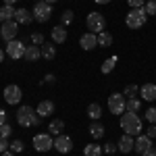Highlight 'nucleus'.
<instances>
[{"label":"nucleus","mask_w":156,"mask_h":156,"mask_svg":"<svg viewBox=\"0 0 156 156\" xmlns=\"http://www.w3.org/2000/svg\"><path fill=\"white\" fill-rule=\"evenodd\" d=\"M73 21H75V12L73 11H62V15H60V25H71Z\"/></svg>","instance_id":"29"},{"label":"nucleus","mask_w":156,"mask_h":156,"mask_svg":"<svg viewBox=\"0 0 156 156\" xmlns=\"http://www.w3.org/2000/svg\"><path fill=\"white\" fill-rule=\"evenodd\" d=\"M127 4H129V9H144L146 0H127Z\"/></svg>","instance_id":"37"},{"label":"nucleus","mask_w":156,"mask_h":156,"mask_svg":"<svg viewBox=\"0 0 156 156\" xmlns=\"http://www.w3.org/2000/svg\"><path fill=\"white\" fill-rule=\"evenodd\" d=\"M146 121H150V125H156V108H148L146 110Z\"/></svg>","instance_id":"33"},{"label":"nucleus","mask_w":156,"mask_h":156,"mask_svg":"<svg viewBox=\"0 0 156 156\" xmlns=\"http://www.w3.org/2000/svg\"><path fill=\"white\" fill-rule=\"evenodd\" d=\"M15 21H17L19 25L34 23V12L27 11V9H17V11H15Z\"/></svg>","instance_id":"16"},{"label":"nucleus","mask_w":156,"mask_h":156,"mask_svg":"<svg viewBox=\"0 0 156 156\" xmlns=\"http://www.w3.org/2000/svg\"><path fill=\"white\" fill-rule=\"evenodd\" d=\"M125 104H127V98L119 94V92H115V94H110L108 96V110L112 112V115H123L125 112Z\"/></svg>","instance_id":"6"},{"label":"nucleus","mask_w":156,"mask_h":156,"mask_svg":"<svg viewBox=\"0 0 156 156\" xmlns=\"http://www.w3.org/2000/svg\"><path fill=\"white\" fill-rule=\"evenodd\" d=\"M146 135H148L150 140H154V137H156V125H150V129H148V133H146Z\"/></svg>","instance_id":"39"},{"label":"nucleus","mask_w":156,"mask_h":156,"mask_svg":"<svg viewBox=\"0 0 156 156\" xmlns=\"http://www.w3.org/2000/svg\"><path fill=\"white\" fill-rule=\"evenodd\" d=\"M4 56H6V52H4V50L0 48V62H4Z\"/></svg>","instance_id":"43"},{"label":"nucleus","mask_w":156,"mask_h":156,"mask_svg":"<svg viewBox=\"0 0 156 156\" xmlns=\"http://www.w3.org/2000/svg\"><path fill=\"white\" fill-rule=\"evenodd\" d=\"M140 108H142V100H140V98H127L125 110H129V112H140Z\"/></svg>","instance_id":"27"},{"label":"nucleus","mask_w":156,"mask_h":156,"mask_svg":"<svg viewBox=\"0 0 156 156\" xmlns=\"http://www.w3.org/2000/svg\"><path fill=\"white\" fill-rule=\"evenodd\" d=\"M23 58L27 60V62H36L37 58H42V48L40 46H25V54H23Z\"/></svg>","instance_id":"18"},{"label":"nucleus","mask_w":156,"mask_h":156,"mask_svg":"<svg viewBox=\"0 0 156 156\" xmlns=\"http://www.w3.org/2000/svg\"><path fill=\"white\" fill-rule=\"evenodd\" d=\"M102 150H104V152H106V154H115V152H117V150H119V148H117V144H112V142H106V146H102Z\"/></svg>","instance_id":"36"},{"label":"nucleus","mask_w":156,"mask_h":156,"mask_svg":"<svg viewBox=\"0 0 156 156\" xmlns=\"http://www.w3.org/2000/svg\"><path fill=\"white\" fill-rule=\"evenodd\" d=\"M121 129L127 133V135L137 137V135H142V131H144V123H142V119H140L137 112L125 110V112L121 115Z\"/></svg>","instance_id":"1"},{"label":"nucleus","mask_w":156,"mask_h":156,"mask_svg":"<svg viewBox=\"0 0 156 156\" xmlns=\"http://www.w3.org/2000/svg\"><path fill=\"white\" fill-rule=\"evenodd\" d=\"M137 94H140V85L131 83V85H127V87L123 90V96H127V98H135Z\"/></svg>","instance_id":"30"},{"label":"nucleus","mask_w":156,"mask_h":156,"mask_svg":"<svg viewBox=\"0 0 156 156\" xmlns=\"http://www.w3.org/2000/svg\"><path fill=\"white\" fill-rule=\"evenodd\" d=\"M44 81H46V83H54V81H56V77H54L52 73H48V75L44 77Z\"/></svg>","instance_id":"40"},{"label":"nucleus","mask_w":156,"mask_h":156,"mask_svg":"<svg viewBox=\"0 0 156 156\" xmlns=\"http://www.w3.org/2000/svg\"><path fill=\"white\" fill-rule=\"evenodd\" d=\"M133 144H135V140H133V135H127V133H123L119 140V144H117V148H119L121 154H129L133 150Z\"/></svg>","instance_id":"14"},{"label":"nucleus","mask_w":156,"mask_h":156,"mask_svg":"<svg viewBox=\"0 0 156 156\" xmlns=\"http://www.w3.org/2000/svg\"><path fill=\"white\" fill-rule=\"evenodd\" d=\"M9 150H11V152H15V154L23 152V142H21V140H12L11 146H9Z\"/></svg>","instance_id":"31"},{"label":"nucleus","mask_w":156,"mask_h":156,"mask_svg":"<svg viewBox=\"0 0 156 156\" xmlns=\"http://www.w3.org/2000/svg\"><path fill=\"white\" fill-rule=\"evenodd\" d=\"M54 102L52 100H42L40 104H37V108H36V112H37V117H42V119H46V117H50L52 112H54Z\"/></svg>","instance_id":"15"},{"label":"nucleus","mask_w":156,"mask_h":156,"mask_svg":"<svg viewBox=\"0 0 156 156\" xmlns=\"http://www.w3.org/2000/svg\"><path fill=\"white\" fill-rule=\"evenodd\" d=\"M98 46H104V48H108V46H112V36L108 34L106 29L98 34Z\"/></svg>","instance_id":"26"},{"label":"nucleus","mask_w":156,"mask_h":156,"mask_svg":"<svg viewBox=\"0 0 156 156\" xmlns=\"http://www.w3.org/2000/svg\"><path fill=\"white\" fill-rule=\"evenodd\" d=\"M40 48H42V58L44 60H54V56H56V44L54 42H44Z\"/></svg>","instance_id":"20"},{"label":"nucleus","mask_w":156,"mask_h":156,"mask_svg":"<svg viewBox=\"0 0 156 156\" xmlns=\"http://www.w3.org/2000/svg\"><path fill=\"white\" fill-rule=\"evenodd\" d=\"M40 121H42V117H37L36 108L27 106V104H23V106L17 110V123L21 127H37Z\"/></svg>","instance_id":"2"},{"label":"nucleus","mask_w":156,"mask_h":156,"mask_svg":"<svg viewBox=\"0 0 156 156\" xmlns=\"http://www.w3.org/2000/svg\"><path fill=\"white\" fill-rule=\"evenodd\" d=\"M87 117L92 121H98L100 117H102V106L98 104V102H92L90 106H87Z\"/></svg>","instance_id":"25"},{"label":"nucleus","mask_w":156,"mask_h":156,"mask_svg":"<svg viewBox=\"0 0 156 156\" xmlns=\"http://www.w3.org/2000/svg\"><path fill=\"white\" fill-rule=\"evenodd\" d=\"M25 54V44L23 42H19V40H11V42H6V56L12 60H19L23 58Z\"/></svg>","instance_id":"9"},{"label":"nucleus","mask_w":156,"mask_h":156,"mask_svg":"<svg viewBox=\"0 0 156 156\" xmlns=\"http://www.w3.org/2000/svg\"><path fill=\"white\" fill-rule=\"evenodd\" d=\"M79 46L83 50H94L98 46V34H92V31L83 34V36L79 37Z\"/></svg>","instance_id":"12"},{"label":"nucleus","mask_w":156,"mask_h":156,"mask_svg":"<svg viewBox=\"0 0 156 156\" xmlns=\"http://www.w3.org/2000/svg\"><path fill=\"white\" fill-rule=\"evenodd\" d=\"M0 156H15V152H11V150H6V152H2Z\"/></svg>","instance_id":"44"},{"label":"nucleus","mask_w":156,"mask_h":156,"mask_svg":"<svg viewBox=\"0 0 156 156\" xmlns=\"http://www.w3.org/2000/svg\"><path fill=\"white\" fill-rule=\"evenodd\" d=\"M54 150H56L58 154H69L73 150V140L69 135H56V140H54Z\"/></svg>","instance_id":"11"},{"label":"nucleus","mask_w":156,"mask_h":156,"mask_svg":"<svg viewBox=\"0 0 156 156\" xmlns=\"http://www.w3.org/2000/svg\"><path fill=\"white\" fill-rule=\"evenodd\" d=\"M0 135H2V137H11V135H12V127L9 125V123L0 125Z\"/></svg>","instance_id":"34"},{"label":"nucleus","mask_w":156,"mask_h":156,"mask_svg":"<svg viewBox=\"0 0 156 156\" xmlns=\"http://www.w3.org/2000/svg\"><path fill=\"white\" fill-rule=\"evenodd\" d=\"M29 40H31L36 46H42V44H44V34H42V31H34V34L29 36Z\"/></svg>","instance_id":"32"},{"label":"nucleus","mask_w":156,"mask_h":156,"mask_svg":"<svg viewBox=\"0 0 156 156\" xmlns=\"http://www.w3.org/2000/svg\"><path fill=\"white\" fill-rule=\"evenodd\" d=\"M90 135H92L94 140H102V137H104V125L98 123V121L90 123Z\"/></svg>","instance_id":"22"},{"label":"nucleus","mask_w":156,"mask_h":156,"mask_svg":"<svg viewBox=\"0 0 156 156\" xmlns=\"http://www.w3.org/2000/svg\"><path fill=\"white\" fill-rule=\"evenodd\" d=\"M44 2H48V4H54V2H58V0H44Z\"/></svg>","instance_id":"47"},{"label":"nucleus","mask_w":156,"mask_h":156,"mask_svg":"<svg viewBox=\"0 0 156 156\" xmlns=\"http://www.w3.org/2000/svg\"><path fill=\"white\" fill-rule=\"evenodd\" d=\"M4 100H6V104H19L21 102V98H23V92H21V87L19 85H15V83H11V85H6L4 87Z\"/></svg>","instance_id":"10"},{"label":"nucleus","mask_w":156,"mask_h":156,"mask_svg":"<svg viewBox=\"0 0 156 156\" xmlns=\"http://www.w3.org/2000/svg\"><path fill=\"white\" fill-rule=\"evenodd\" d=\"M50 37H52L54 44H62V42H67V29H65V25H56V27H52Z\"/></svg>","instance_id":"19"},{"label":"nucleus","mask_w":156,"mask_h":156,"mask_svg":"<svg viewBox=\"0 0 156 156\" xmlns=\"http://www.w3.org/2000/svg\"><path fill=\"white\" fill-rule=\"evenodd\" d=\"M144 9H146L148 15H156V0H148L144 4Z\"/></svg>","instance_id":"35"},{"label":"nucleus","mask_w":156,"mask_h":156,"mask_svg":"<svg viewBox=\"0 0 156 156\" xmlns=\"http://www.w3.org/2000/svg\"><path fill=\"white\" fill-rule=\"evenodd\" d=\"M15 6L12 4H4L2 9H0V23H4V21H12L15 19Z\"/></svg>","instance_id":"21"},{"label":"nucleus","mask_w":156,"mask_h":156,"mask_svg":"<svg viewBox=\"0 0 156 156\" xmlns=\"http://www.w3.org/2000/svg\"><path fill=\"white\" fill-rule=\"evenodd\" d=\"M102 154H104V150L100 144H87L83 148V156H102Z\"/></svg>","instance_id":"24"},{"label":"nucleus","mask_w":156,"mask_h":156,"mask_svg":"<svg viewBox=\"0 0 156 156\" xmlns=\"http://www.w3.org/2000/svg\"><path fill=\"white\" fill-rule=\"evenodd\" d=\"M34 21L37 23H46L50 21V17H52V4L48 2H44V0H37L36 4H34Z\"/></svg>","instance_id":"5"},{"label":"nucleus","mask_w":156,"mask_h":156,"mask_svg":"<svg viewBox=\"0 0 156 156\" xmlns=\"http://www.w3.org/2000/svg\"><path fill=\"white\" fill-rule=\"evenodd\" d=\"M146 21H148V12L146 9H131V11L127 12V17H125V23L129 29H140V27H144Z\"/></svg>","instance_id":"3"},{"label":"nucleus","mask_w":156,"mask_h":156,"mask_svg":"<svg viewBox=\"0 0 156 156\" xmlns=\"http://www.w3.org/2000/svg\"><path fill=\"white\" fill-rule=\"evenodd\" d=\"M4 123H6V112L0 108V125H4Z\"/></svg>","instance_id":"42"},{"label":"nucleus","mask_w":156,"mask_h":156,"mask_svg":"<svg viewBox=\"0 0 156 156\" xmlns=\"http://www.w3.org/2000/svg\"><path fill=\"white\" fill-rule=\"evenodd\" d=\"M115 65H117V56H110V58H106L104 62H102L100 71L104 73V75H108V73H112V69H115Z\"/></svg>","instance_id":"28"},{"label":"nucleus","mask_w":156,"mask_h":156,"mask_svg":"<svg viewBox=\"0 0 156 156\" xmlns=\"http://www.w3.org/2000/svg\"><path fill=\"white\" fill-rule=\"evenodd\" d=\"M142 156H156V146H152V148H150L148 152H144Z\"/></svg>","instance_id":"41"},{"label":"nucleus","mask_w":156,"mask_h":156,"mask_svg":"<svg viewBox=\"0 0 156 156\" xmlns=\"http://www.w3.org/2000/svg\"><path fill=\"white\" fill-rule=\"evenodd\" d=\"M140 96L144 98L146 102H154L156 100V83H144L140 87Z\"/></svg>","instance_id":"17"},{"label":"nucleus","mask_w":156,"mask_h":156,"mask_svg":"<svg viewBox=\"0 0 156 156\" xmlns=\"http://www.w3.org/2000/svg\"><path fill=\"white\" fill-rule=\"evenodd\" d=\"M17 0H4V4H15Z\"/></svg>","instance_id":"46"},{"label":"nucleus","mask_w":156,"mask_h":156,"mask_svg":"<svg viewBox=\"0 0 156 156\" xmlns=\"http://www.w3.org/2000/svg\"><path fill=\"white\" fill-rule=\"evenodd\" d=\"M9 137H2V135H0V154H2V152H6V150H9Z\"/></svg>","instance_id":"38"},{"label":"nucleus","mask_w":156,"mask_h":156,"mask_svg":"<svg viewBox=\"0 0 156 156\" xmlns=\"http://www.w3.org/2000/svg\"><path fill=\"white\" fill-rule=\"evenodd\" d=\"M17 31H19V23L12 19V21H4L0 25V36L4 42H11V40H17Z\"/></svg>","instance_id":"8"},{"label":"nucleus","mask_w":156,"mask_h":156,"mask_svg":"<svg viewBox=\"0 0 156 156\" xmlns=\"http://www.w3.org/2000/svg\"><path fill=\"white\" fill-rule=\"evenodd\" d=\"M152 148V140L148 137V135H137L135 137V144H133V150L137 152V154H144Z\"/></svg>","instance_id":"13"},{"label":"nucleus","mask_w":156,"mask_h":156,"mask_svg":"<svg viewBox=\"0 0 156 156\" xmlns=\"http://www.w3.org/2000/svg\"><path fill=\"white\" fill-rule=\"evenodd\" d=\"M34 148L37 152H48L54 148V137L50 133H37V135H34Z\"/></svg>","instance_id":"7"},{"label":"nucleus","mask_w":156,"mask_h":156,"mask_svg":"<svg viewBox=\"0 0 156 156\" xmlns=\"http://www.w3.org/2000/svg\"><path fill=\"white\" fill-rule=\"evenodd\" d=\"M94 2H96V4H108L110 0H94Z\"/></svg>","instance_id":"45"},{"label":"nucleus","mask_w":156,"mask_h":156,"mask_svg":"<svg viewBox=\"0 0 156 156\" xmlns=\"http://www.w3.org/2000/svg\"><path fill=\"white\" fill-rule=\"evenodd\" d=\"M65 129V121L62 119H52L48 125V133L50 135H60V131Z\"/></svg>","instance_id":"23"},{"label":"nucleus","mask_w":156,"mask_h":156,"mask_svg":"<svg viewBox=\"0 0 156 156\" xmlns=\"http://www.w3.org/2000/svg\"><path fill=\"white\" fill-rule=\"evenodd\" d=\"M85 23H87V29H90L92 34H100V31L106 29V19H104L102 12H98V11H90Z\"/></svg>","instance_id":"4"}]
</instances>
